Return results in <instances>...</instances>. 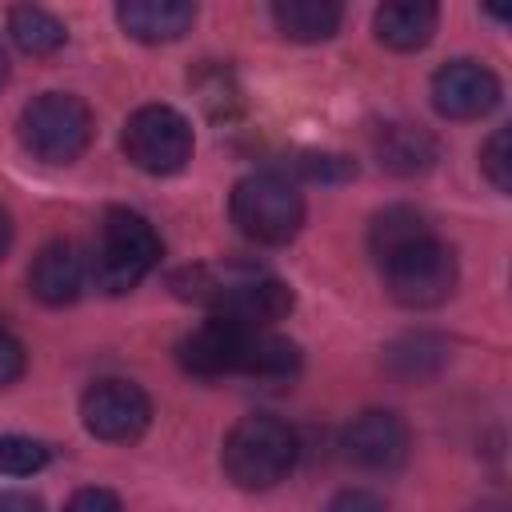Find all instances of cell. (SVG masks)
Segmentation results:
<instances>
[{"label": "cell", "instance_id": "obj_10", "mask_svg": "<svg viewBox=\"0 0 512 512\" xmlns=\"http://www.w3.org/2000/svg\"><path fill=\"white\" fill-rule=\"evenodd\" d=\"M340 448H344V456H348L356 468H364V472H392V468H400L404 456H408V428H404V420H400L396 412L372 408V412H360V416L344 428Z\"/></svg>", "mask_w": 512, "mask_h": 512}, {"label": "cell", "instance_id": "obj_16", "mask_svg": "<svg viewBox=\"0 0 512 512\" xmlns=\"http://www.w3.org/2000/svg\"><path fill=\"white\" fill-rule=\"evenodd\" d=\"M300 368V348L268 328H248L240 344V364L236 376H256V380H288Z\"/></svg>", "mask_w": 512, "mask_h": 512}, {"label": "cell", "instance_id": "obj_25", "mask_svg": "<svg viewBox=\"0 0 512 512\" xmlns=\"http://www.w3.org/2000/svg\"><path fill=\"white\" fill-rule=\"evenodd\" d=\"M328 512H384V504L364 488H344V492L332 496Z\"/></svg>", "mask_w": 512, "mask_h": 512}, {"label": "cell", "instance_id": "obj_21", "mask_svg": "<svg viewBox=\"0 0 512 512\" xmlns=\"http://www.w3.org/2000/svg\"><path fill=\"white\" fill-rule=\"evenodd\" d=\"M480 168L484 176L492 180L496 192H508L512 188V132L508 128H496L480 152Z\"/></svg>", "mask_w": 512, "mask_h": 512}, {"label": "cell", "instance_id": "obj_13", "mask_svg": "<svg viewBox=\"0 0 512 512\" xmlns=\"http://www.w3.org/2000/svg\"><path fill=\"white\" fill-rule=\"evenodd\" d=\"M116 20L140 44H168L192 28L196 8L184 0H124L116 8Z\"/></svg>", "mask_w": 512, "mask_h": 512}, {"label": "cell", "instance_id": "obj_18", "mask_svg": "<svg viewBox=\"0 0 512 512\" xmlns=\"http://www.w3.org/2000/svg\"><path fill=\"white\" fill-rule=\"evenodd\" d=\"M8 32H12L16 48L28 52V56H52V52L64 48V40H68V28H64L48 8H36V4L12 8V12H8Z\"/></svg>", "mask_w": 512, "mask_h": 512}, {"label": "cell", "instance_id": "obj_11", "mask_svg": "<svg viewBox=\"0 0 512 512\" xmlns=\"http://www.w3.org/2000/svg\"><path fill=\"white\" fill-rule=\"evenodd\" d=\"M244 332L240 324H228V320H204L196 332H188L180 340V364L184 372L200 376V380H216V376H236V364H240V344H244Z\"/></svg>", "mask_w": 512, "mask_h": 512}, {"label": "cell", "instance_id": "obj_19", "mask_svg": "<svg viewBox=\"0 0 512 512\" xmlns=\"http://www.w3.org/2000/svg\"><path fill=\"white\" fill-rule=\"evenodd\" d=\"M420 236H432L428 220H424L416 208L396 204V208H384V212L372 220L368 248H372V256H376V260H384V256L400 252L404 244H412V240H420Z\"/></svg>", "mask_w": 512, "mask_h": 512}, {"label": "cell", "instance_id": "obj_5", "mask_svg": "<svg viewBox=\"0 0 512 512\" xmlns=\"http://www.w3.org/2000/svg\"><path fill=\"white\" fill-rule=\"evenodd\" d=\"M384 288L404 308H436L456 292V256L436 236H420L380 260Z\"/></svg>", "mask_w": 512, "mask_h": 512}, {"label": "cell", "instance_id": "obj_22", "mask_svg": "<svg viewBox=\"0 0 512 512\" xmlns=\"http://www.w3.org/2000/svg\"><path fill=\"white\" fill-rule=\"evenodd\" d=\"M20 376H24V344L8 328H0V388L16 384Z\"/></svg>", "mask_w": 512, "mask_h": 512}, {"label": "cell", "instance_id": "obj_4", "mask_svg": "<svg viewBox=\"0 0 512 512\" xmlns=\"http://www.w3.org/2000/svg\"><path fill=\"white\" fill-rule=\"evenodd\" d=\"M232 224L256 244H288L304 224V196L284 172H252L232 188Z\"/></svg>", "mask_w": 512, "mask_h": 512}, {"label": "cell", "instance_id": "obj_27", "mask_svg": "<svg viewBox=\"0 0 512 512\" xmlns=\"http://www.w3.org/2000/svg\"><path fill=\"white\" fill-rule=\"evenodd\" d=\"M8 248H12V220H8V212L0 208V260L8 256Z\"/></svg>", "mask_w": 512, "mask_h": 512}, {"label": "cell", "instance_id": "obj_23", "mask_svg": "<svg viewBox=\"0 0 512 512\" xmlns=\"http://www.w3.org/2000/svg\"><path fill=\"white\" fill-rule=\"evenodd\" d=\"M296 168L304 176H312V180H348L356 172L352 160H344V156H304Z\"/></svg>", "mask_w": 512, "mask_h": 512}, {"label": "cell", "instance_id": "obj_8", "mask_svg": "<svg viewBox=\"0 0 512 512\" xmlns=\"http://www.w3.org/2000/svg\"><path fill=\"white\" fill-rule=\"evenodd\" d=\"M80 420L96 440L128 444L148 428L152 404L132 380H96L80 400Z\"/></svg>", "mask_w": 512, "mask_h": 512}, {"label": "cell", "instance_id": "obj_7", "mask_svg": "<svg viewBox=\"0 0 512 512\" xmlns=\"http://www.w3.org/2000/svg\"><path fill=\"white\" fill-rule=\"evenodd\" d=\"M124 156L148 176H172L192 160V124L168 104H144L124 124Z\"/></svg>", "mask_w": 512, "mask_h": 512}, {"label": "cell", "instance_id": "obj_1", "mask_svg": "<svg viewBox=\"0 0 512 512\" xmlns=\"http://www.w3.org/2000/svg\"><path fill=\"white\" fill-rule=\"evenodd\" d=\"M176 296L204 304L216 320L240 328H272L296 304L292 288L276 276H216L212 268H184L172 276Z\"/></svg>", "mask_w": 512, "mask_h": 512}, {"label": "cell", "instance_id": "obj_6", "mask_svg": "<svg viewBox=\"0 0 512 512\" xmlns=\"http://www.w3.org/2000/svg\"><path fill=\"white\" fill-rule=\"evenodd\" d=\"M20 140L44 164H72L92 140V112L80 96L44 92L20 112Z\"/></svg>", "mask_w": 512, "mask_h": 512}, {"label": "cell", "instance_id": "obj_24", "mask_svg": "<svg viewBox=\"0 0 512 512\" xmlns=\"http://www.w3.org/2000/svg\"><path fill=\"white\" fill-rule=\"evenodd\" d=\"M64 512H120V500L108 488H80V492H72Z\"/></svg>", "mask_w": 512, "mask_h": 512}, {"label": "cell", "instance_id": "obj_14", "mask_svg": "<svg viewBox=\"0 0 512 512\" xmlns=\"http://www.w3.org/2000/svg\"><path fill=\"white\" fill-rule=\"evenodd\" d=\"M440 24V8L428 0H396L376 8V40L392 52H416L432 40Z\"/></svg>", "mask_w": 512, "mask_h": 512}, {"label": "cell", "instance_id": "obj_20", "mask_svg": "<svg viewBox=\"0 0 512 512\" xmlns=\"http://www.w3.org/2000/svg\"><path fill=\"white\" fill-rule=\"evenodd\" d=\"M48 464V448L28 436H0V472L8 476H32Z\"/></svg>", "mask_w": 512, "mask_h": 512}, {"label": "cell", "instance_id": "obj_9", "mask_svg": "<svg viewBox=\"0 0 512 512\" xmlns=\"http://www.w3.org/2000/svg\"><path fill=\"white\" fill-rule=\"evenodd\" d=\"M432 104L448 120H480L500 104V76L480 60H448L432 76Z\"/></svg>", "mask_w": 512, "mask_h": 512}, {"label": "cell", "instance_id": "obj_2", "mask_svg": "<svg viewBox=\"0 0 512 512\" xmlns=\"http://www.w3.org/2000/svg\"><path fill=\"white\" fill-rule=\"evenodd\" d=\"M296 432L276 416H244L224 440V472L244 492H264L296 468Z\"/></svg>", "mask_w": 512, "mask_h": 512}, {"label": "cell", "instance_id": "obj_12", "mask_svg": "<svg viewBox=\"0 0 512 512\" xmlns=\"http://www.w3.org/2000/svg\"><path fill=\"white\" fill-rule=\"evenodd\" d=\"M28 288L40 304L48 308H64L80 296L84 288V260L68 240H52L36 252L32 268H28Z\"/></svg>", "mask_w": 512, "mask_h": 512}, {"label": "cell", "instance_id": "obj_3", "mask_svg": "<svg viewBox=\"0 0 512 512\" xmlns=\"http://www.w3.org/2000/svg\"><path fill=\"white\" fill-rule=\"evenodd\" d=\"M160 260V236L156 228L128 208H112L100 220L96 244H92V280L96 288L120 296L136 288Z\"/></svg>", "mask_w": 512, "mask_h": 512}, {"label": "cell", "instance_id": "obj_26", "mask_svg": "<svg viewBox=\"0 0 512 512\" xmlns=\"http://www.w3.org/2000/svg\"><path fill=\"white\" fill-rule=\"evenodd\" d=\"M0 512H44V504L32 492H0Z\"/></svg>", "mask_w": 512, "mask_h": 512}, {"label": "cell", "instance_id": "obj_28", "mask_svg": "<svg viewBox=\"0 0 512 512\" xmlns=\"http://www.w3.org/2000/svg\"><path fill=\"white\" fill-rule=\"evenodd\" d=\"M8 84V56H4V48H0V88Z\"/></svg>", "mask_w": 512, "mask_h": 512}, {"label": "cell", "instance_id": "obj_17", "mask_svg": "<svg viewBox=\"0 0 512 512\" xmlns=\"http://www.w3.org/2000/svg\"><path fill=\"white\" fill-rule=\"evenodd\" d=\"M340 16H344L340 4H328V0H280V4H272L276 28L300 44H316V40L336 36Z\"/></svg>", "mask_w": 512, "mask_h": 512}, {"label": "cell", "instance_id": "obj_15", "mask_svg": "<svg viewBox=\"0 0 512 512\" xmlns=\"http://www.w3.org/2000/svg\"><path fill=\"white\" fill-rule=\"evenodd\" d=\"M376 156L380 168L396 176H416L436 164V140L420 124H384L376 136Z\"/></svg>", "mask_w": 512, "mask_h": 512}]
</instances>
